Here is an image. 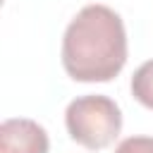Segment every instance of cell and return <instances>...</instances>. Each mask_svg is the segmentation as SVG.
<instances>
[{
	"mask_svg": "<svg viewBox=\"0 0 153 153\" xmlns=\"http://www.w3.org/2000/svg\"><path fill=\"white\" fill-rule=\"evenodd\" d=\"M115 153H153V136H127Z\"/></svg>",
	"mask_w": 153,
	"mask_h": 153,
	"instance_id": "5b68a950",
	"label": "cell"
},
{
	"mask_svg": "<svg viewBox=\"0 0 153 153\" xmlns=\"http://www.w3.org/2000/svg\"><path fill=\"white\" fill-rule=\"evenodd\" d=\"M65 127L72 141L79 146L88 151H103L122 131V110L110 96H79L65 110Z\"/></svg>",
	"mask_w": 153,
	"mask_h": 153,
	"instance_id": "7a4b0ae2",
	"label": "cell"
},
{
	"mask_svg": "<svg viewBox=\"0 0 153 153\" xmlns=\"http://www.w3.org/2000/svg\"><path fill=\"white\" fill-rule=\"evenodd\" d=\"M131 96L148 110H153V57L136 67L131 74Z\"/></svg>",
	"mask_w": 153,
	"mask_h": 153,
	"instance_id": "277c9868",
	"label": "cell"
},
{
	"mask_svg": "<svg viewBox=\"0 0 153 153\" xmlns=\"http://www.w3.org/2000/svg\"><path fill=\"white\" fill-rule=\"evenodd\" d=\"M127 65L122 17L100 2L84 5L65 29L62 67L74 81H112Z\"/></svg>",
	"mask_w": 153,
	"mask_h": 153,
	"instance_id": "6da1fadb",
	"label": "cell"
},
{
	"mask_svg": "<svg viewBox=\"0 0 153 153\" xmlns=\"http://www.w3.org/2000/svg\"><path fill=\"white\" fill-rule=\"evenodd\" d=\"M48 131L29 117H10L0 124V153H48Z\"/></svg>",
	"mask_w": 153,
	"mask_h": 153,
	"instance_id": "3957f363",
	"label": "cell"
}]
</instances>
